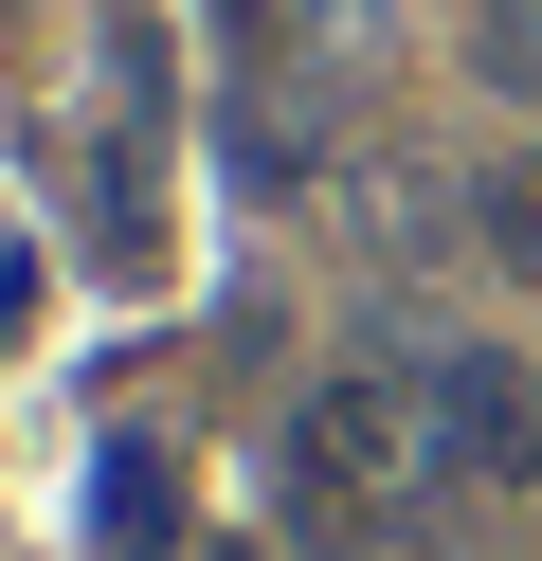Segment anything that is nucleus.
Here are the masks:
<instances>
[{
  "mask_svg": "<svg viewBox=\"0 0 542 561\" xmlns=\"http://www.w3.org/2000/svg\"><path fill=\"white\" fill-rule=\"evenodd\" d=\"M289 489H308V507H416L434 489L416 380H325V399L289 416Z\"/></svg>",
  "mask_w": 542,
  "mask_h": 561,
  "instance_id": "obj_1",
  "label": "nucleus"
},
{
  "mask_svg": "<svg viewBox=\"0 0 542 561\" xmlns=\"http://www.w3.org/2000/svg\"><path fill=\"white\" fill-rule=\"evenodd\" d=\"M416 435H434V489H524L542 471V380L506 344H434L416 363Z\"/></svg>",
  "mask_w": 542,
  "mask_h": 561,
  "instance_id": "obj_2",
  "label": "nucleus"
},
{
  "mask_svg": "<svg viewBox=\"0 0 542 561\" xmlns=\"http://www.w3.org/2000/svg\"><path fill=\"white\" fill-rule=\"evenodd\" d=\"M91 543L108 561H181V471L145 435H108V471H91Z\"/></svg>",
  "mask_w": 542,
  "mask_h": 561,
  "instance_id": "obj_3",
  "label": "nucleus"
},
{
  "mask_svg": "<svg viewBox=\"0 0 542 561\" xmlns=\"http://www.w3.org/2000/svg\"><path fill=\"white\" fill-rule=\"evenodd\" d=\"M470 236H488V272H524V290H542V146H506V163H488Z\"/></svg>",
  "mask_w": 542,
  "mask_h": 561,
  "instance_id": "obj_4",
  "label": "nucleus"
},
{
  "mask_svg": "<svg viewBox=\"0 0 542 561\" xmlns=\"http://www.w3.org/2000/svg\"><path fill=\"white\" fill-rule=\"evenodd\" d=\"M470 73H488L506 110H542V0H470Z\"/></svg>",
  "mask_w": 542,
  "mask_h": 561,
  "instance_id": "obj_5",
  "label": "nucleus"
},
{
  "mask_svg": "<svg viewBox=\"0 0 542 561\" xmlns=\"http://www.w3.org/2000/svg\"><path fill=\"white\" fill-rule=\"evenodd\" d=\"M199 561H272V543H199Z\"/></svg>",
  "mask_w": 542,
  "mask_h": 561,
  "instance_id": "obj_6",
  "label": "nucleus"
}]
</instances>
